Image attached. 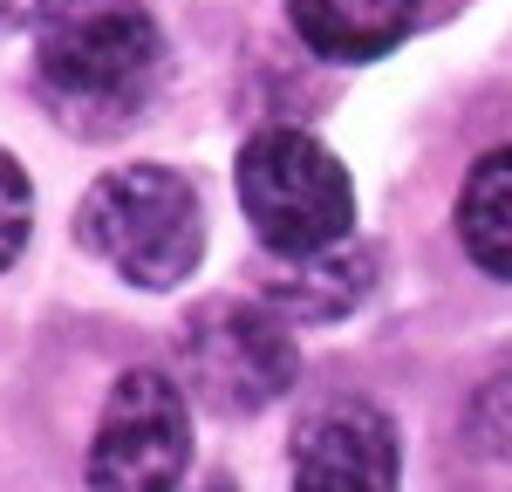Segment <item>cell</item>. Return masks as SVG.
<instances>
[{"label": "cell", "instance_id": "cell-1", "mask_svg": "<svg viewBox=\"0 0 512 492\" xmlns=\"http://www.w3.org/2000/svg\"><path fill=\"white\" fill-rule=\"evenodd\" d=\"M35 62L41 96L76 130H110L158 89L164 35L144 0H48Z\"/></svg>", "mask_w": 512, "mask_h": 492}, {"label": "cell", "instance_id": "cell-2", "mask_svg": "<svg viewBox=\"0 0 512 492\" xmlns=\"http://www.w3.org/2000/svg\"><path fill=\"white\" fill-rule=\"evenodd\" d=\"M239 205L253 233L280 260H321L355 233V192L335 151H321L308 130H260L239 151Z\"/></svg>", "mask_w": 512, "mask_h": 492}, {"label": "cell", "instance_id": "cell-3", "mask_svg": "<svg viewBox=\"0 0 512 492\" xmlns=\"http://www.w3.org/2000/svg\"><path fill=\"white\" fill-rule=\"evenodd\" d=\"M89 253H103L130 287H178L205 253V212L198 192L164 164H123L110 171L76 212Z\"/></svg>", "mask_w": 512, "mask_h": 492}, {"label": "cell", "instance_id": "cell-4", "mask_svg": "<svg viewBox=\"0 0 512 492\" xmlns=\"http://www.w3.org/2000/svg\"><path fill=\"white\" fill-rule=\"evenodd\" d=\"M192 465V410L164 369H123L96 445H89V492H178Z\"/></svg>", "mask_w": 512, "mask_h": 492}, {"label": "cell", "instance_id": "cell-5", "mask_svg": "<svg viewBox=\"0 0 512 492\" xmlns=\"http://www.w3.org/2000/svg\"><path fill=\"white\" fill-rule=\"evenodd\" d=\"M185 376L212 410H260L294 383V342L267 301H212L185 328Z\"/></svg>", "mask_w": 512, "mask_h": 492}, {"label": "cell", "instance_id": "cell-6", "mask_svg": "<svg viewBox=\"0 0 512 492\" xmlns=\"http://www.w3.org/2000/svg\"><path fill=\"white\" fill-rule=\"evenodd\" d=\"M294 492H396V424L369 397H335L294 424Z\"/></svg>", "mask_w": 512, "mask_h": 492}, {"label": "cell", "instance_id": "cell-7", "mask_svg": "<svg viewBox=\"0 0 512 492\" xmlns=\"http://www.w3.org/2000/svg\"><path fill=\"white\" fill-rule=\"evenodd\" d=\"M287 21L328 62H376L417 28V0H287Z\"/></svg>", "mask_w": 512, "mask_h": 492}, {"label": "cell", "instance_id": "cell-8", "mask_svg": "<svg viewBox=\"0 0 512 492\" xmlns=\"http://www.w3.org/2000/svg\"><path fill=\"white\" fill-rule=\"evenodd\" d=\"M458 240L485 274L512 281V144L485 151L458 192Z\"/></svg>", "mask_w": 512, "mask_h": 492}, {"label": "cell", "instance_id": "cell-9", "mask_svg": "<svg viewBox=\"0 0 512 492\" xmlns=\"http://www.w3.org/2000/svg\"><path fill=\"white\" fill-rule=\"evenodd\" d=\"M369 246L349 240L335 246V253H321V260H301V274H287V281L267 287V308H287V315H342L362 301V287H369Z\"/></svg>", "mask_w": 512, "mask_h": 492}, {"label": "cell", "instance_id": "cell-10", "mask_svg": "<svg viewBox=\"0 0 512 492\" xmlns=\"http://www.w3.org/2000/svg\"><path fill=\"white\" fill-rule=\"evenodd\" d=\"M28 226H35V185H28V171H21V164L0 151V267H14V260H21Z\"/></svg>", "mask_w": 512, "mask_h": 492}, {"label": "cell", "instance_id": "cell-11", "mask_svg": "<svg viewBox=\"0 0 512 492\" xmlns=\"http://www.w3.org/2000/svg\"><path fill=\"white\" fill-rule=\"evenodd\" d=\"M41 7H48V0H0V28H14V21H41Z\"/></svg>", "mask_w": 512, "mask_h": 492}]
</instances>
